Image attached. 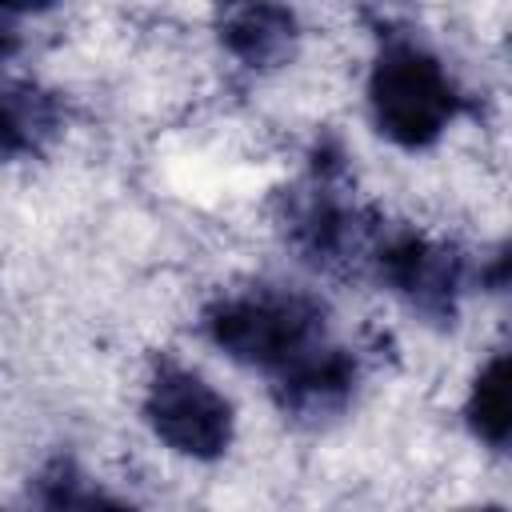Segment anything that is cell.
I'll list each match as a JSON object with an SVG mask.
<instances>
[{"label":"cell","instance_id":"obj_5","mask_svg":"<svg viewBox=\"0 0 512 512\" xmlns=\"http://www.w3.org/2000/svg\"><path fill=\"white\" fill-rule=\"evenodd\" d=\"M140 412L152 436L188 460H220L236 436L228 396L172 356L152 360Z\"/></svg>","mask_w":512,"mask_h":512},{"label":"cell","instance_id":"obj_3","mask_svg":"<svg viewBox=\"0 0 512 512\" xmlns=\"http://www.w3.org/2000/svg\"><path fill=\"white\" fill-rule=\"evenodd\" d=\"M368 112L384 140L420 152L464 112V92L432 48L408 32H388L368 68Z\"/></svg>","mask_w":512,"mask_h":512},{"label":"cell","instance_id":"obj_12","mask_svg":"<svg viewBox=\"0 0 512 512\" xmlns=\"http://www.w3.org/2000/svg\"><path fill=\"white\" fill-rule=\"evenodd\" d=\"M0 512H44V508H0Z\"/></svg>","mask_w":512,"mask_h":512},{"label":"cell","instance_id":"obj_9","mask_svg":"<svg viewBox=\"0 0 512 512\" xmlns=\"http://www.w3.org/2000/svg\"><path fill=\"white\" fill-rule=\"evenodd\" d=\"M464 420L476 440H484L492 452L508 448V428H512V404H508V356L492 352L468 388L464 400Z\"/></svg>","mask_w":512,"mask_h":512},{"label":"cell","instance_id":"obj_4","mask_svg":"<svg viewBox=\"0 0 512 512\" xmlns=\"http://www.w3.org/2000/svg\"><path fill=\"white\" fill-rule=\"evenodd\" d=\"M368 276H376L424 324L452 328L468 288V260L452 240L384 220L368 256Z\"/></svg>","mask_w":512,"mask_h":512},{"label":"cell","instance_id":"obj_10","mask_svg":"<svg viewBox=\"0 0 512 512\" xmlns=\"http://www.w3.org/2000/svg\"><path fill=\"white\" fill-rule=\"evenodd\" d=\"M28 8H8V4H0V64L20 48V32H16V20L24 16Z\"/></svg>","mask_w":512,"mask_h":512},{"label":"cell","instance_id":"obj_2","mask_svg":"<svg viewBox=\"0 0 512 512\" xmlns=\"http://www.w3.org/2000/svg\"><path fill=\"white\" fill-rule=\"evenodd\" d=\"M276 228L308 268L332 276H368V256L384 228V216L356 204L344 152L332 140H320L308 156L304 176L280 188Z\"/></svg>","mask_w":512,"mask_h":512},{"label":"cell","instance_id":"obj_8","mask_svg":"<svg viewBox=\"0 0 512 512\" xmlns=\"http://www.w3.org/2000/svg\"><path fill=\"white\" fill-rule=\"evenodd\" d=\"M32 500L44 512H140L128 496L84 472L72 456H52L32 476Z\"/></svg>","mask_w":512,"mask_h":512},{"label":"cell","instance_id":"obj_7","mask_svg":"<svg viewBox=\"0 0 512 512\" xmlns=\"http://www.w3.org/2000/svg\"><path fill=\"white\" fill-rule=\"evenodd\" d=\"M64 128V100L36 80H0V160L40 156Z\"/></svg>","mask_w":512,"mask_h":512},{"label":"cell","instance_id":"obj_11","mask_svg":"<svg viewBox=\"0 0 512 512\" xmlns=\"http://www.w3.org/2000/svg\"><path fill=\"white\" fill-rule=\"evenodd\" d=\"M460 512H508L504 504H472V508H460Z\"/></svg>","mask_w":512,"mask_h":512},{"label":"cell","instance_id":"obj_1","mask_svg":"<svg viewBox=\"0 0 512 512\" xmlns=\"http://www.w3.org/2000/svg\"><path fill=\"white\" fill-rule=\"evenodd\" d=\"M200 332L232 364L260 372L276 408L300 424H328L356 400L360 356L332 340L328 308L300 288L220 292L204 304Z\"/></svg>","mask_w":512,"mask_h":512},{"label":"cell","instance_id":"obj_6","mask_svg":"<svg viewBox=\"0 0 512 512\" xmlns=\"http://www.w3.org/2000/svg\"><path fill=\"white\" fill-rule=\"evenodd\" d=\"M216 36L236 64L268 72L296 52L300 20L284 4H228L216 12Z\"/></svg>","mask_w":512,"mask_h":512}]
</instances>
